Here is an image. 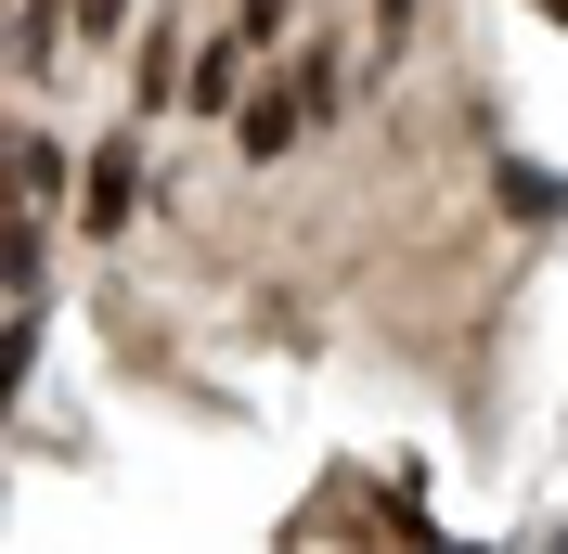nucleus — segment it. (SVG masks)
Instances as JSON below:
<instances>
[{
    "label": "nucleus",
    "instance_id": "f257e3e1",
    "mask_svg": "<svg viewBox=\"0 0 568 554\" xmlns=\"http://www.w3.org/2000/svg\"><path fill=\"white\" fill-rule=\"evenodd\" d=\"M52 194H65V155H52L39 130H13V219H39Z\"/></svg>",
    "mask_w": 568,
    "mask_h": 554
},
{
    "label": "nucleus",
    "instance_id": "f03ea898",
    "mask_svg": "<svg viewBox=\"0 0 568 554\" xmlns=\"http://www.w3.org/2000/svg\"><path fill=\"white\" fill-rule=\"evenodd\" d=\"M130 142H104V155H91V181H78V207H91V233H116V219H130Z\"/></svg>",
    "mask_w": 568,
    "mask_h": 554
},
{
    "label": "nucleus",
    "instance_id": "7ed1b4c3",
    "mask_svg": "<svg viewBox=\"0 0 568 554\" xmlns=\"http://www.w3.org/2000/svg\"><path fill=\"white\" fill-rule=\"evenodd\" d=\"M233 78H246V65H233V52H207V65L181 78V91H194V116H220V104H233Z\"/></svg>",
    "mask_w": 568,
    "mask_h": 554
},
{
    "label": "nucleus",
    "instance_id": "20e7f679",
    "mask_svg": "<svg viewBox=\"0 0 568 554\" xmlns=\"http://www.w3.org/2000/svg\"><path fill=\"white\" fill-rule=\"evenodd\" d=\"M504 194H517L530 219H556V207H568V181H556V168H504Z\"/></svg>",
    "mask_w": 568,
    "mask_h": 554
},
{
    "label": "nucleus",
    "instance_id": "39448f33",
    "mask_svg": "<svg viewBox=\"0 0 568 554\" xmlns=\"http://www.w3.org/2000/svg\"><path fill=\"white\" fill-rule=\"evenodd\" d=\"M65 13H78L91 39H116V27H130V0H65Z\"/></svg>",
    "mask_w": 568,
    "mask_h": 554
},
{
    "label": "nucleus",
    "instance_id": "423d86ee",
    "mask_svg": "<svg viewBox=\"0 0 568 554\" xmlns=\"http://www.w3.org/2000/svg\"><path fill=\"white\" fill-rule=\"evenodd\" d=\"M375 13H388V39H400V13H414V0H375Z\"/></svg>",
    "mask_w": 568,
    "mask_h": 554
}]
</instances>
